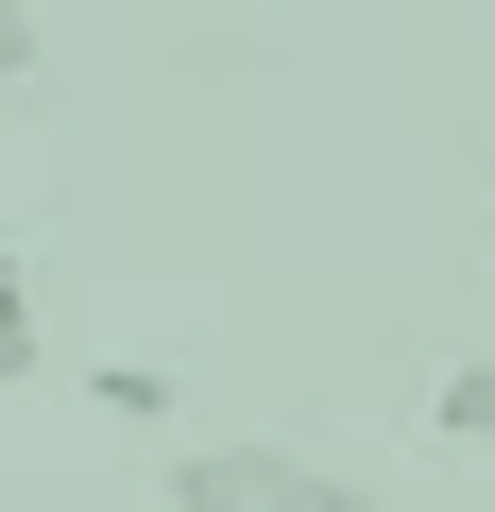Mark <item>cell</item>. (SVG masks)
<instances>
[{
    "label": "cell",
    "instance_id": "1",
    "mask_svg": "<svg viewBox=\"0 0 495 512\" xmlns=\"http://www.w3.org/2000/svg\"><path fill=\"white\" fill-rule=\"evenodd\" d=\"M154 512H376L342 461L308 444H257V427H222V444H171L154 461Z\"/></svg>",
    "mask_w": 495,
    "mask_h": 512
},
{
    "label": "cell",
    "instance_id": "2",
    "mask_svg": "<svg viewBox=\"0 0 495 512\" xmlns=\"http://www.w3.org/2000/svg\"><path fill=\"white\" fill-rule=\"evenodd\" d=\"M35 376H52V308L18 274V239H0V393H35Z\"/></svg>",
    "mask_w": 495,
    "mask_h": 512
},
{
    "label": "cell",
    "instance_id": "3",
    "mask_svg": "<svg viewBox=\"0 0 495 512\" xmlns=\"http://www.w3.org/2000/svg\"><path fill=\"white\" fill-rule=\"evenodd\" d=\"M86 410L103 427H171L188 393H171V359H86Z\"/></svg>",
    "mask_w": 495,
    "mask_h": 512
},
{
    "label": "cell",
    "instance_id": "4",
    "mask_svg": "<svg viewBox=\"0 0 495 512\" xmlns=\"http://www.w3.org/2000/svg\"><path fill=\"white\" fill-rule=\"evenodd\" d=\"M427 427H444V444H478V461H495V359H444V376H427Z\"/></svg>",
    "mask_w": 495,
    "mask_h": 512
},
{
    "label": "cell",
    "instance_id": "5",
    "mask_svg": "<svg viewBox=\"0 0 495 512\" xmlns=\"http://www.w3.org/2000/svg\"><path fill=\"white\" fill-rule=\"evenodd\" d=\"M35 18L52 0H0V86H35Z\"/></svg>",
    "mask_w": 495,
    "mask_h": 512
}]
</instances>
